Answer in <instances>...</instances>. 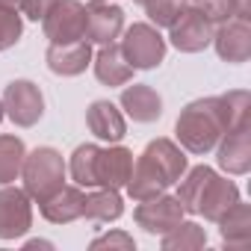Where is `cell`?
<instances>
[{
	"mask_svg": "<svg viewBox=\"0 0 251 251\" xmlns=\"http://www.w3.org/2000/svg\"><path fill=\"white\" fill-rule=\"evenodd\" d=\"M225 133V121H222V112H219V100L216 95L213 98H198L192 103H186L175 121V136H177V145L186 151V154H195V157H204L210 154L219 139Z\"/></svg>",
	"mask_w": 251,
	"mask_h": 251,
	"instance_id": "6da1fadb",
	"label": "cell"
},
{
	"mask_svg": "<svg viewBox=\"0 0 251 251\" xmlns=\"http://www.w3.org/2000/svg\"><path fill=\"white\" fill-rule=\"evenodd\" d=\"M65 177H68V166L56 148L39 145V148L27 151L24 166H21V180H24V192L33 198V204H42L56 189H62Z\"/></svg>",
	"mask_w": 251,
	"mask_h": 251,
	"instance_id": "7a4b0ae2",
	"label": "cell"
},
{
	"mask_svg": "<svg viewBox=\"0 0 251 251\" xmlns=\"http://www.w3.org/2000/svg\"><path fill=\"white\" fill-rule=\"evenodd\" d=\"M118 39H121L118 48L133 71H154L169 50V42L163 39V33L148 21H136L130 27H124Z\"/></svg>",
	"mask_w": 251,
	"mask_h": 251,
	"instance_id": "3957f363",
	"label": "cell"
},
{
	"mask_svg": "<svg viewBox=\"0 0 251 251\" xmlns=\"http://www.w3.org/2000/svg\"><path fill=\"white\" fill-rule=\"evenodd\" d=\"M3 112L15 127H36L45 115V95L33 80H12L3 95Z\"/></svg>",
	"mask_w": 251,
	"mask_h": 251,
	"instance_id": "277c9868",
	"label": "cell"
},
{
	"mask_svg": "<svg viewBox=\"0 0 251 251\" xmlns=\"http://www.w3.org/2000/svg\"><path fill=\"white\" fill-rule=\"evenodd\" d=\"M42 30L50 45L83 39L86 36V3H80V0H59L42 18Z\"/></svg>",
	"mask_w": 251,
	"mask_h": 251,
	"instance_id": "5b68a950",
	"label": "cell"
},
{
	"mask_svg": "<svg viewBox=\"0 0 251 251\" xmlns=\"http://www.w3.org/2000/svg\"><path fill=\"white\" fill-rule=\"evenodd\" d=\"M33 227V198L6 183L0 186V239H21Z\"/></svg>",
	"mask_w": 251,
	"mask_h": 251,
	"instance_id": "8992f818",
	"label": "cell"
},
{
	"mask_svg": "<svg viewBox=\"0 0 251 251\" xmlns=\"http://www.w3.org/2000/svg\"><path fill=\"white\" fill-rule=\"evenodd\" d=\"M183 207L177 201V195H157V198H148V201H136V210H133V222L151 233V236H163L169 233L175 225L183 222Z\"/></svg>",
	"mask_w": 251,
	"mask_h": 251,
	"instance_id": "52a82bcc",
	"label": "cell"
},
{
	"mask_svg": "<svg viewBox=\"0 0 251 251\" xmlns=\"http://www.w3.org/2000/svg\"><path fill=\"white\" fill-rule=\"evenodd\" d=\"M213 30H216L213 21H207L198 9L186 6L180 12V18L169 27V39L166 42H172V48L180 50V53H201L204 48H210Z\"/></svg>",
	"mask_w": 251,
	"mask_h": 251,
	"instance_id": "ba28073f",
	"label": "cell"
},
{
	"mask_svg": "<svg viewBox=\"0 0 251 251\" xmlns=\"http://www.w3.org/2000/svg\"><path fill=\"white\" fill-rule=\"evenodd\" d=\"M210 45L216 48V56L222 62L242 65V62L251 59V24L242 21V18L222 21V24H216Z\"/></svg>",
	"mask_w": 251,
	"mask_h": 251,
	"instance_id": "9c48e42d",
	"label": "cell"
},
{
	"mask_svg": "<svg viewBox=\"0 0 251 251\" xmlns=\"http://www.w3.org/2000/svg\"><path fill=\"white\" fill-rule=\"evenodd\" d=\"M213 151H216V163L222 172L236 175V177L248 175L251 172V124L222 133V139Z\"/></svg>",
	"mask_w": 251,
	"mask_h": 251,
	"instance_id": "30bf717a",
	"label": "cell"
},
{
	"mask_svg": "<svg viewBox=\"0 0 251 251\" xmlns=\"http://www.w3.org/2000/svg\"><path fill=\"white\" fill-rule=\"evenodd\" d=\"M86 127L95 139L112 145L127 136V115H124L112 100H92L86 106Z\"/></svg>",
	"mask_w": 251,
	"mask_h": 251,
	"instance_id": "8fae6325",
	"label": "cell"
},
{
	"mask_svg": "<svg viewBox=\"0 0 251 251\" xmlns=\"http://www.w3.org/2000/svg\"><path fill=\"white\" fill-rule=\"evenodd\" d=\"M130 172H133V151L124 148L121 142H112V145L98 151V166H95L98 186L121 192L130 180Z\"/></svg>",
	"mask_w": 251,
	"mask_h": 251,
	"instance_id": "7c38bea8",
	"label": "cell"
},
{
	"mask_svg": "<svg viewBox=\"0 0 251 251\" xmlns=\"http://www.w3.org/2000/svg\"><path fill=\"white\" fill-rule=\"evenodd\" d=\"M118 106L124 109V115L133 118L136 124H154V121L163 118V98L148 83H133V86L124 83Z\"/></svg>",
	"mask_w": 251,
	"mask_h": 251,
	"instance_id": "4fadbf2b",
	"label": "cell"
},
{
	"mask_svg": "<svg viewBox=\"0 0 251 251\" xmlns=\"http://www.w3.org/2000/svg\"><path fill=\"white\" fill-rule=\"evenodd\" d=\"M124 30V9L115 3H92L86 6V42L89 45H112Z\"/></svg>",
	"mask_w": 251,
	"mask_h": 251,
	"instance_id": "5bb4252c",
	"label": "cell"
},
{
	"mask_svg": "<svg viewBox=\"0 0 251 251\" xmlns=\"http://www.w3.org/2000/svg\"><path fill=\"white\" fill-rule=\"evenodd\" d=\"M92 45L86 39L65 42V45H50L45 50V62L56 77H80L92 65Z\"/></svg>",
	"mask_w": 251,
	"mask_h": 251,
	"instance_id": "9a60e30c",
	"label": "cell"
},
{
	"mask_svg": "<svg viewBox=\"0 0 251 251\" xmlns=\"http://www.w3.org/2000/svg\"><path fill=\"white\" fill-rule=\"evenodd\" d=\"M142 157L169 180V186H175L177 180H180V175L189 169V160H186V151L175 142V139H166V136H160V139H151L148 145H145V151H142Z\"/></svg>",
	"mask_w": 251,
	"mask_h": 251,
	"instance_id": "2e32d148",
	"label": "cell"
},
{
	"mask_svg": "<svg viewBox=\"0 0 251 251\" xmlns=\"http://www.w3.org/2000/svg\"><path fill=\"white\" fill-rule=\"evenodd\" d=\"M83 201H86V192L83 186H62L56 189L50 198H45L39 204V213L50 222V225H71L77 219H83Z\"/></svg>",
	"mask_w": 251,
	"mask_h": 251,
	"instance_id": "e0dca14e",
	"label": "cell"
},
{
	"mask_svg": "<svg viewBox=\"0 0 251 251\" xmlns=\"http://www.w3.org/2000/svg\"><path fill=\"white\" fill-rule=\"evenodd\" d=\"M92 68H95V77L109 89H118V86L133 80V68H130L127 59H124V53H121V48L115 42L100 45V50L92 56Z\"/></svg>",
	"mask_w": 251,
	"mask_h": 251,
	"instance_id": "ac0fdd59",
	"label": "cell"
},
{
	"mask_svg": "<svg viewBox=\"0 0 251 251\" xmlns=\"http://www.w3.org/2000/svg\"><path fill=\"white\" fill-rule=\"evenodd\" d=\"M239 201V186L227 177H213L201 195V204H198V216H204L207 222H219L233 204Z\"/></svg>",
	"mask_w": 251,
	"mask_h": 251,
	"instance_id": "d6986e66",
	"label": "cell"
},
{
	"mask_svg": "<svg viewBox=\"0 0 251 251\" xmlns=\"http://www.w3.org/2000/svg\"><path fill=\"white\" fill-rule=\"evenodd\" d=\"M121 216H124V198H121L118 189L95 186V192H89L86 201H83V219H89V222L109 225Z\"/></svg>",
	"mask_w": 251,
	"mask_h": 251,
	"instance_id": "ffe728a7",
	"label": "cell"
},
{
	"mask_svg": "<svg viewBox=\"0 0 251 251\" xmlns=\"http://www.w3.org/2000/svg\"><path fill=\"white\" fill-rule=\"evenodd\" d=\"M127 195L133 201H148V198H157L169 189V180L139 154V160L133 163V172H130V180H127Z\"/></svg>",
	"mask_w": 251,
	"mask_h": 251,
	"instance_id": "44dd1931",
	"label": "cell"
},
{
	"mask_svg": "<svg viewBox=\"0 0 251 251\" xmlns=\"http://www.w3.org/2000/svg\"><path fill=\"white\" fill-rule=\"evenodd\" d=\"M216 225L222 230V245L225 248H245L248 239H251V207L239 198Z\"/></svg>",
	"mask_w": 251,
	"mask_h": 251,
	"instance_id": "7402d4cb",
	"label": "cell"
},
{
	"mask_svg": "<svg viewBox=\"0 0 251 251\" xmlns=\"http://www.w3.org/2000/svg\"><path fill=\"white\" fill-rule=\"evenodd\" d=\"M216 177V172L210 166H192L180 175L177 180V201L183 207V213L189 216H198V204H201V195L207 189V183Z\"/></svg>",
	"mask_w": 251,
	"mask_h": 251,
	"instance_id": "603a6c76",
	"label": "cell"
},
{
	"mask_svg": "<svg viewBox=\"0 0 251 251\" xmlns=\"http://www.w3.org/2000/svg\"><path fill=\"white\" fill-rule=\"evenodd\" d=\"M216 100H219V112H222V121H225V133L251 124V92L230 89L225 95H216Z\"/></svg>",
	"mask_w": 251,
	"mask_h": 251,
	"instance_id": "cb8c5ba5",
	"label": "cell"
},
{
	"mask_svg": "<svg viewBox=\"0 0 251 251\" xmlns=\"http://www.w3.org/2000/svg\"><path fill=\"white\" fill-rule=\"evenodd\" d=\"M98 151H100V145H95V142L77 145V148H74V154H71V160L65 163V166H68L71 180H74L77 186H83V189H95V186H98V175H95Z\"/></svg>",
	"mask_w": 251,
	"mask_h": 251,
	"instance_id": "d4e9b609",
	"label": "cell"
},
{
	"mask_svg": "<svg viewBox=\"0 0 251 251\" xmlns=\"http://www.w3.org/2000/svg\"><path fill=\"white\" fill-rule=\"evenodd\" d=\"M27 148L18 136L12 133H0V186L15 183L21 177V166H24Z\"/></svg>",
	"mask_w": 251,
	"mask_h": 251,
	"instance_id": "484cf974",
	"label": "cell"
},
{
	"mask_svg": "<svg viewBox=\"0 0 251 251\" xmlns=\"http://www.w3.org/2000/svg\"><path fill=\"white\" fill-rule=\"evenodd\" d=\"M160 245L166 251H195V248H204L207 245V230L198 225V222H180L175 225L169 233L160 236Z\"/></svg>",
	"mask_w": 251,
	"mask_h": 251,
	"instance_id": "4316f807",
	"label": "cell"
},
{
	"mask_svg": "<svg viewBox=\"0 0 251 251\" xmlns=\"http://www.w3.org/2000/svg\"><path fill=\"white\" fill-rule=\"evenodd\" d=\"M145 15H148V24H154L157 30H169L180 12L189 6V0H145Z\"/></svg>",
	"mask_w": 251,
	"mask_h": 251,
	"instance_id": "83f0119b",
	"label": "cell"
},
{
	"mask_svg": "<svg viewBox=\"0 0 251 251\" xmlns=\"http://www.w3.org/2000/svg\"><path fill=\"white\" fill-rule=\"evenodd\" d=\"M24 36V15L18 9L0 6V50H9Z\"/></svg>",
	"mask_w": 251,
	"mask_h": 251,
	"instance_id": "f1b7e54d",
	"label": "cell"
},
{
	"mask_svg": "<svg viewBox=\"0 0 251 251\" xmlns=\"http://www.w3.org/2000/svg\"><path fill=\"white\" fill-rule=\"evenodd\" d=\"M189 6L198 9L213 24H222V21L233 18V0H189Z\"/></svg>",
	"mask_w": 251,
	"mask_h": 251,
	"instance_id": "f546056e",
	"label": "cell"
},
{
	"mask_svg": "<svg viewBox=\"0 0 251 251\" xmlns=\"http://www.w3.org/2000/svg\"><path fill=\"white\" fill-rule=\"evenodd\" d=\"M92 248H124V251H133L136 248V239L127 233V230H109V233H100L89 242Z\"/></svg>",
	"mask_w": 251,
	"mask_h": 251,
	"instance_id": "4dcf8cb0",
	"label": "cell"
},
{
	"mask_svg": "<svg viewBox=\"0 0 251 251\" xmlns=\"http://www.w3.org/2000/svg\"><path fill=\"white\" fill-rule=\"evenodd\" d=\"M56 3H59V0H21L18 12H21L27 21H42V18H45Z\"/></svg>",
	"mask_w": 251,
	"mask_h": 251,
	"instance_id": "1f68e13d",
	"label": "cell"
},
{
	"mask_svg": "<svg viewBox=\"0 0 251 251\" xmlns=\"http://www.w3.org/2000/svg\"><path fill=\"white\" fill-rule=\"evenodd\" d=\"M233 18H242V21L251 18V0H233Z\"/></svg>",
	"mask_w": 251,
	"mask_h": 251,
	"instance_id": "d6a6232c",
	"label": "cell"
},
{
	"mask_svg": "<svg viewBox=\"0 0 251 251\" xmlns=\"http://www.w3.org/2000/svg\"><path fill=\"white\" fill-rule=\"evenodd\" d=\"M27 248H50V242H45V239H30Z\"/></svg>",
	"mask_w": 251,
	"mask_h": 251,
	"instance_id": "836d02e7",
	"label": "cell"
},
{
	"mask_svg": "<svg viewBox=\"0 0 251 251\" xmlns=\"http://www.w3.org/2000/svg\"><path fill=\"white\" fill-rule=\"evenodd\" d=\"M0 6H6V9H18V6H21V0H0Z\"/></svg>",
	"mask_w": 251,
	"mask_h": 251,
	"instance_id": "e575fe53",
	"label": "cell"
},
{
	"mask_svg": "<svg viewBox=\"0 0 251 251\" xmlns=\"http://www.w3.org/2000/svg\"><path fill=\"white\" fill-rule=\"evenodd\" d=\"M6 118V112H3V100H0V121H3Z\"/></svg>",
	"mask_w": 251,
	"mask_h": 251,
	"instance_id": "d590c367",
	"label": "cell"
},
{
	"mask_svg": "<svg viewBox=\"0 0 251 251\" xmlns=\"http://www.w3.org/2000/svg\"><path fill=\"white\" fill-rule=\"evenodd\" d=\"M89 3H112V0H89Z\"/></svg>",
	"mask_w": 251,
	"mask_h": 251,
	"instance_id": "8d00e7d4",
	"label": "cell"
},
{
	"mask_svg": "<svg viewBox=\"0 0 251 251\" xmlns=\"http://www.w3.org/2000/svg\"><path fill=\"white\" fill-rule=\"evenodd\" d=\"M133 3H139V6H142V3H145V0H133Z\"/></svg>",
	"mask_w": 251,
	"mask_h": 251,
	"instance_id": "74e56055",
	"label": "cell"
}]
</instances>
